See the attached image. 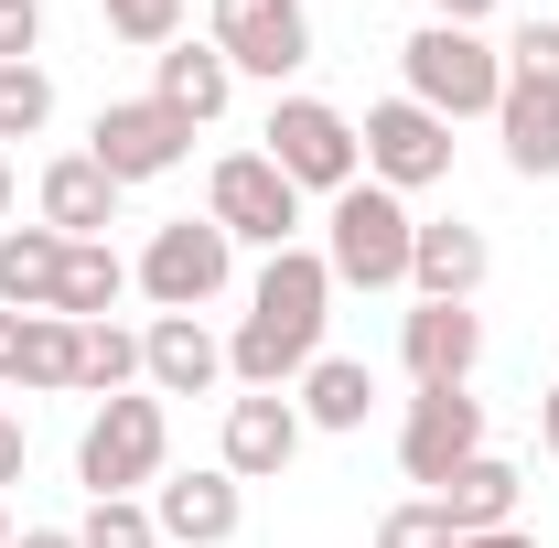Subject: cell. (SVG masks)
Instances as JSON below:
<instances>
[{
  "instance_id": "4dcf8cb0",
  "label": "cell",
  "mask_w": 559,
  "mask_h": 548,
  "mask_svg": "<svg viewBox=\"0 0 559 548\" xmlns=\"http://www.w3.org/2000/svg\"><path fill=\"white\" fill-rule=\"evenodd\" d=\"M44 55V0H0V65H33Z\"/></svg>"
},
{
  "instance_id": "d590c367",
  "label": "cell",
  "mask_w": 559,
  "mask_h": 548,
  "mask_svg": "<svg viewBox=\"0 0 559 548\" xmlns=\"http://www.w3.org/2000/svg\"><path fill=\"white\" fill-rule=\"evenodd\" d=\"M538 441H549V452H559V388H549V398H538Z\"/></svg>"
},
{
  "instance_id": "6da1fadb",
  "label": "cell",
  "mask_w": 559,
  "mask_h": 548,
  "mask_svg": "<svg viewBox=\"0 0 559 548\" xmlns=\"http://www.w3.org/2000/svg\"><path fill=\"white\" fill-rule=\"evenodd\" d=\"M323 323H334V270H323V248L259 259L248 312H237V334H226V377H237V388H290V377L323 355Z\"/></svg>"
},
{
  "instance_id": "8d00e7d4",
  "label": "cell",
  "mask_w": 559,
  "mask_h": 548,
  "mask_svg": "<svg viewBox=\"0 0 559 548\" xmlns=\"http://www.w3.org/2000/svg\"><path fill=\"white\" fill-rule=\"evenodd\" d=\"M0 215H11V151H0Z\"/></svg>"
},
{
  "instance_id": "7a4b0ae2",
  "label": "cell",
  "mask_w": 559,
  "mask_h": 548,
  "mask_svg": "<svg viewBox=\"0 0 559 548\" xmlns=\"http://www.w3.org/2000/svg\"><path fill=\"white\" fill-rule=\"evenodd\" d=\"M409 237H419L409 194L345 183L323 205V270H334V290H409Z\"/></svg>"
},
{
  "instance_id": "484cf974",
  "label": "cell",
  "mask_w": 559,
  "mask_h": 548,
  "mask_svg": "<svg viewBox=\"0 0 559 548\" xmlns=\"http://www.w3.org/2000/svg\"><path fill=\"white\" fill-rule=\"evenodd\" d=\"M75 548H162V527H151V505H140V495H86Z\"/></svg>"
},
{
  "instance_id": "d4e9b609",
  "label": "cell",
  "mask_w": 559,
  "mask_h": 548,
  "mask_svg": "<svg viewBox=\"0 0 559 548\" xmlns=\"http://www.w3.org/2000/svg\"><path fill=\"white\" fill-rule=\"evenodd\" d=\"M140 388V334L130 323H75V398H130Z\"/></svg>"
},
{
  "instance_id": "4316f807",
  "label": "cell",
  "mask_w": 559,
  "mask_h": 548,
  "mask_svg": "<svg viewBox=\"0 0 559 548\" xmlns=\"http://www.w3.org/2000/svg\"><path fill=\"white\" fill-rule=\"evenodd\" d=\"M97 22L140 44V55H162V44H183V0H97Z\"/></svg>"
},
{
  "instance_id": "d6a6232c",
  "label": "cell",
  "mask_w": 559,
  "mask_h": 548,
  "mask_svg": "<svg viewBox=\"0 0 559 548\" xmlns=\"http://www.w3.org/2000/svg\"><path fill=\"white\" fill-rule=\"evenodd\" d=\"M485 11H495V0H430V22H463V33H474Z\"/></svg>"
},
{
  "instance_id": "52a82bcc",
  "label": "cell",
  "mask_w": 559,
  "mask_h": 548,
  "mask_svg": "<svg viewBox=\"0 0 559 548\" xmlns=\"http://www.w3.org/2000/svg\"><path fill=\"white\" fill-rule=\"evenodd\" d=\"M205 215L237 237V248H301V194H290V172H280L270 151H226L205 172Z\"/></svg>"
},
{
  "instance_id": "30bf717a",
  "label": "cell",
  "mask_w": 559,
  "mask_h": 548,
  "mask_svg": "<svg viewBox=\"0 0 559 548\" xmlns=\"http://www.w3.org/2000/svg\"><path fill=\"white\" fill-rule=\"evenodd\" d=\"M474 452H485V398H474V388H419L409 419H399V474L441 495Z\"/></svg>"
},
{
  "instance_id": "e0dca14e",
  "label": "cell",
  "mask_w": 559,
  "mask_h": 548,
  "mask_svg": "<svg viewBox=\"0 0 559 548\" xmlns=\"http://www.w3.org/2000/svg\"><path fill=\"white\" fill-rule=\"evenodd\" d=\"M485 270H495V248H485V226H463V215H441V226L409 237V290L419 301H474Z\"/></svg>"
},
{
  "instance_id": "7c38bea8",
  "label": "cell",
  "mask_w": 559,
  "mask_h": 548,
  "mask_svg": "<svg viewBox=\"0 0 559 548\" xmlns=\"http://www.w3.org/2000/svg\"><path fill=\"white\" fill-rule=\"evenodd\" d=\"M399 366H409V388H474V366H485V312H474V301H409V312H399Z\"/></svg>"
},
{
  "instance_id": "8992f818",
  "label": "cell",
  "mask_w": 559,
  "mask_h": 548,
  "mask_svg": "<svg viewBox=\"0 0 559 548\" xmlns=\"http://www.w3.org/2000/svg\"><path fill=\"white\" fill-rule=\"evenodd\" d=\"M130 279L151 290V312H205V301H226V279H237V237L215 215H173V226H151V248H140Z\"/></svg>"
},
{
  "instance_id": "74e56055",
  "label": "cell",
  "mask_w": 559,
  "mask_h": 548,
  "mask_svg": "<svg viewBox=\"0 0 559 548\" xmlns=\"http://www.w3.org/2000/svg\"><path fill=\"white\" fill-rule=\"evenodd\" d=\"M0 548H11V516H0Z\"/></svg>"
},
{
  "instance_id": "e575fe53",
  "label": "cell",
  "mask_w": 559,
  "mask_h": 548,
  "mask_svg": "<svg viewBox=\"0 0 559 548\" xmlns=\"http://www.w3.org/2000/svg\"><path fill=\"white\" fill-rule=\"evenodd\" d=\"M452 548H538L527 527H485V538H452Z\"/></svg>"
},
{
  "instance_id": "5bb4252c",
  "label": "cell",
  "mask_w": 559,
  "mask_h": 548,
  "mask_svg": "<svg viewBox=\"0 0 559 548\" xmlns=\"http://www.w3.org/2000/svg\"><path fill=\"white\" fill-rule=\"evenodd\" d=\"M215 377H226V344L205 334V312H151V334H140V388H151V398H205Z\"/></svg>"
},
{
  "instance_id": "d6986e66",
  "label": "cell",
  "mask_w": 559,
  "mask_h": 548,
  "mask_svg": "<svg viewBox=\"0 0 559 548\" xmlns=\"http://www.w3.org/2000/svg\"><path fill=\"white\" fill-rule=\"evenodd\" d=\"M108 215H119V183L86 162V151H66V162H44V226L66 237V248H86V237H108Z\"/></svg>"
},
{
  "instance_id": "83f0119b",
  "label": "cell",
  "mask_w": 559,
  "mask_h": 548,
  "mask_svg": "<svg viewBox=\"0 0 559 548\" xmlns=\"http://www.w3.org/2000/svg\"><path fill=\"white\" fill-rule=\"evenodd\" d=\"M55 119V75L44 65H0V140H33Z\"/></svg>"
},
{
  "instance_id": "cb8c5ba5",
  "label": "cell",
  "mask_w": 559,
  "mask_h": 548,
  "mask_svg": "<svg viewBox=\"0 0 559 548\" xmlns=\"http://www.w3.org/2000/svg\"><path fill=\"white\" fill-rule=\"evenodd\" d=\"M119 290H130V259H119L108 237L66 248V290H55V312H66V323H108V312H119Z\"/></svg>"
},
{
  "instance_id": "5b68a950",
  "label": "cell",
  "mask_w": 559,
  "mask_h": 548,
  "mask_svg": "<svg viewBox=\"0 0 559 548\" xmlns=\"http://www.w3.org/2000/svg\"><path fill=\"white\" fill-rule=\"evenodd\" d=\"M162 452H173V419H162L151 388L97 398L86 441H75V484H86V495H140V484H162Z\"/></svg>"
},
{
  "instance_id": "603a6c76",
  "label": "cell",
  "mask_w": 559,
  "mask_h": 548,
  "mask_svg": "<svg viewBox=\"0 0 559 548\" xmlns=\"http://www.w3.org/2000/svg\"><path fill=\"white\" fill-rule=\"evenodd\" d=\"M495 130H506V162H516L527 183H559V97L506 86V97H495Z\"/></svg>"
},
{
  "instance_id": "1f68e13d",
  "label": "cell",
  "mask_w": 559,
  "mask_h": 548,
  "mask_svg": "<svg viewBox=\"0 0 559 548\" xmlns=\"http://www.w3.org/2000/svg\"><path fill=\"white\" fill-rule=\"evenodd\" d=\"M0 484H22V419H11V398H0Z\"/></svg>"
},
{
  "instance_id": "ffe728a7",
  "label": "cell",
  "mask_w": 559,
  "mask_h": 548,
  "mask_svg": "<svg viewBox=\"0 0 559 548\" xmlns=\"http://www.w3.org/2000/svg\"><path fill=\"white\" fill-rule=\"evenodd\" d=\"M290 409H301V430H366V409H377V366H366V355H312Z\"/></svg>"
},
{
  "instance_id": "3957f363",
  "label": "cell",
  "mask_w": 559,
  "mask_h": 548,
  "mask_svg": "<svg viewBox=\"0 0 559 548\" xmlns=\"http://www.w3.org/2000/svg\"><path fill=\"white\" fill-rule=\"evenodd\" d=\"M399 75H409V97L430 119H495V97H506V55L463 22H419L399 44Z\"/></svg>"
},
{
  "instance_id": "8fae6325",
  "label": "cell",
  "mask_w": 559,
  "mask_h": 548,
  "mask_svg": "<svg viewBox=\"0 0 559 548\" xmlns=\"http://www.w3.org/2000/svg\"><path fill=\"white\" fill-rule=\"evenodd\" d=\"M215 55H226V65L237 75H301L312 65V11H301V0H215V33H205Z\"/></svg>"
},
{
  "instance_id": "2e32d148",
  "label": "cell",
  "mask_w": 559,
  "mask_h": 548,
  "mask_svg": "<svg viewBox=\"0 0 559 548\" xmlns=\"http://www.w3.org/2000/svg\"><path fill=\"white\" fill-rule=\"evenodd\" d=\"M290 452H301V409H290L280 388L226 398V474H237V484H280V474H290Z\"/></svg>"
},
{
  "instance_id": "ac0fdd59",
  "label": "cell",
  "mask_w": 559,
  "mask_h": 548,
  "mask_svg": "<svg viewBox=\"0 0 559 548\" xmlns=\"http://www.w3.org/2000/svg\"><path fill=\"white\" fill-rule=\"evenodd\" d=\"M151 97H162L173 119H194V130H205V119H226V97H237V65H226L215 44L183 33V44H162V55H151Z\"/></svg>"
},
{
  "instance_id": "7402d4cb",
  "label": "cell",
  "mask_w": 559,
  "mask_h": 548,
  "mask_svg": "<svg viewBox=\"0 0 559 548\" xmlns=\"http://www.w3.org/2000/svg\"><path fill=\"white\" fill-rule=\"evenodd\" d=\"M516 495H527V484H516V463H495V452H474V463H463V474L441 484L430 505L452 516V538H485V527H516Z\"/></svg>"
},
{
  "instance_id": "ba28073f",
  "label": "cell",
  "mask_w": 559,
  "mask_h": 548,
  "mask_svg": "<svg viewBox=\"0 0 559 548\" xmlns=\"http://www.w3.org/2000/svg\"><path fill=\"white\" fill-rule=\"evenodd\" d=\"M86 162H97L119 194H130V183H162V172L194 162V119H173L162 97H108L97 130H86Z\"/></svg>"
},
{
  "instance_id": "9c48e42d",
  "label": "cell",
  "mask_w": 559,
  "mask_h": 548,
  "mask_svg": "<svg viewBox=\"0 0 559 548\" xmlns=\"http://www.w3.org/2000/svg\"><path fill=\"white\" fill-rule=\"evenodd\" d=\"M366 183H388V194H430V183H452V119H430L419 97H388V108H366Z\"/></svg>"
},
{
  "instance_id": "9a60e30c",
  "label": "cell",
  "mask_w": 559,
  "mask_h": 548,
  "mask_svg": "<svg viewBox=\"0 0 559 548\" xmlns=\"http://www.w3.org/2000/svg\"><path fill=\"white\" fill-rule=\"evenodd\" d=\"M75 398V323L66 312H0V398Z\"/></svg>"
},
{
  "instance_id": "f546056e",
  "label": "cell",
  "mask_w": 559,
  "mask_h": 548,
  "mask_svg": "<svg viewBox=\"0 0 559 548\" xmlns=\"http://www.w3.org/2000/svg\"><path fill=\"white\" fill-rule=\"evenodd\" d=\"M377 548H452V516H441L430 495H409V505L377 516Z\"/></svg>"
},
{
  "instance_id": "f1b7e54d",
  "label": "cell",
  "mask_w": 559,
  "mask_h": 548,
  "mask_svg": "<svg viewBox=\"0 0 559 548\" xmlns=\"http://www.w3.org/2000/svg\"><path fill=\"white\" fill-rule=\"evenodd\" d=\"M506 86L559 97V22H516V44H506Z\"/></svg>"
},
{
  "instance_id": "4fadbf2b",
  "label": "cell",
  "mask_w": 559,
  "mask_h": 548,
  "mask_svg": "<svg viewBox=\"0 0 559 548\" xmlns=\"http://www.w3.org/2000/svg\"><path fill=\"white\" fill-rule=\"evenodd\" d=\"M237 516H248V495H237L226 463H215V474H162L151 484V527H162L173 548H226Z\"/></svg>"
},
{
  "instance_id": "277c9868",
  "label": "cell",
  "mask_w": 559,
  "mask_h": 548,
  "mask_svg": "<svg viewBox=\"0 0 559 548\" xmlns=\"http://www.w3.org/2000/svg\"><path fill=\"white\" fill-rule=\"evenodd\" d=\"M270 162L290 172V194H345V183H366V140H355V119L334 108V97H280L270 108Z\"/></svg>"
},
{
  "instance_id": "44dd1931",
  "label": "cell",
  "mask_w": 559,
  "mask_h": 548,
  "mask_svg": "<svg viewBox=\"0 0 559 548\" xmlns=\"http://www.w3.org/2000/svg\"><path fill=\"white\" fill-rule=\"evenodd\" d=\"M55 290H66V237L0 226V312H55Z\"/></svg>"
},
{
  "instance_id": "836d02e7",
  "label": "cell",
  "mask_w": 559,
  "mask_h": 548,
  "mask_svg": "<svg viewBox=\"0 0 559 548\" xmlns=\"http://www.w3.org/2000/svg\"><path fill=\"white\" fill-rule=\"evenodd\" d=\"M11 548H75V527H11Z\"/></svg>"
}]
</instances>
